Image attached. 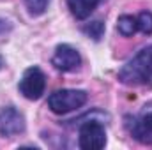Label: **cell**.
I'll return each instance as SVG.
<instances>
[{
  "label": "cell",
  "instance_id": "8",
  "mask_svg": "<svg viewBox=\"0 0 152 150\" xmlns=\"http://www.w3.org/2000/svg\"><path fill=\"white\" fill-rule=\"evenodd\" d=\"M101 0H67V7L78 20H87Z\"/></svg>",
  "mask_w": 152,
  "mask_h": 150
},
{
  "label": "cell",
  "instance_id": "14",
  "mask_svg": "<svg viewBox=\"0 0 152 150\" xmlns=\"http://www.w3.org/2000/svg\"><path fill=\"white\" fill-rule=\"evenodd\" d=\"M0 67H2V58H0Z\"/></svg>",
  "mask_w": 152,
  "mask_h": 150
},
{
  "label": "cell",
  "instance_id": "13",
  "mask_svg": "<svg viewBox=\"0 0 152 150\" xmlns=\"http://www.w3.org/2000/svg\"><path fill=\"white\" fill-rule=\"evenodd\" d=\"M9 30H11V23H9L7 20L0 18V36H4V34L9 32Z\"/></svg>",
  "mask_w": 152,
  "mask_h": 150
},
{
  "label": "cell",
  "instance_id": "2",
  "mask_svg": "<svg viewBox=\"0 0 152 150\" xmlns=\"http://www.w3.org/2000/svg\"><path fill=\"white\" fill-rule=\"evenodd\" d=\"M87 99H88V95L85 90L62 88V90H55L48 97V106L57 115H67L75 110H80L87 103Z\"/></svg>",
  "mask_w": 152,
  "mask_h": 150
},
{
  "label": "cell",
  "instance_id": "11",
  "mask_svg": "<svg viewBox=\"0 0 152 150\" xmlns=\"http://www.w3.org/2000/svg\"><path fill=\"white\" fill-rule=\"evenodd\" d=\"M138 21V30L142 34H147V36H152V12L151 11H143L138 14L136 18Z\"/></svg>",
  "mask_w": 152,
  "mask_h": 150
},
{
  "label": "cell",
  "instance_id": "5",
  "mask_svg": "<svg viewBox=\"0 0 152 150\" xmlns=\"http://www.w3.org/2000/svg\"><path fill=\"white\" fill-rule=\"evenodd\" d=\"M25 131V118L16 108L9 106L0 111V136L12 138Z\"/></svg>",
  "mask_w": 152,
  "mask_h": 150
},
{
  "label": "cell",
  "instance_id": "6",
  "mask_svg": "<svg viewBox=\"0 0 152 150\" xmlns=\"http://www.w3.org/2000/svg\"><path fill=\"white\" fill-rule=\"evenodd\" d=\"M51 64L58 71H62V73H71V71H75V69L80 67L81 57H80V53L76 51L73 46H69V44H58L57 50H55V53H53Z\"/></svg>",
  "mask_w": 152,
  "mask_h": 150
},
{
  "label": "cell",
  "instance_id": "12",
  "mask_svg": "<svg viewBox=\"0 0 152 150\" xmlns=\"http://www.w3.org/2000/svg\"><path fill=\"white\" fill-rule=\"evenodd\" d=\"M83 32L88 37H92L94 41H99V39L103 37V34H104V23L103 21H92V23H88V25L83 27Z\"/></svg>",
  "mask_w": 152,
  "mask_h": 150
},
{
  "label": "cell",
  "instance_id": "4",
  "mask_svg": "<svg viewBox=\"0 0 152 150\" xmlns=\"http://www.w3.org/2000/svg\"><path fill=\"white\" fill-rule=\"evenodd\" d=\"M46 88V76L39 67H28L20 79V92L28 101H37L42 97Z\"/></svg>",
  "mask_w": 152,
  "mask_h": 150
},
{
  "label": "cell",
  "instance_id": "1",
  "mask_svg": "<svg viewBox=\"0 0 152 150\" xmlns=\"http://www.w3.org/2000/svg\"><path fill=\"white\" fill-rule=\"evenodd\" d=\"M118 79L127 87L145 85L152 79V44L143 48L126 66L120 67Z\"/></svg>",
  "mask_w": 152,
  "mask_h": 150
},
{
  "label": "cell",
  "instance_id": "7",
  "mask_svg": "<svg viewBox=\"0 0 152 150\" xmlns=\"http://www.w3.org/2000/svg\"><path fill=\"white\" fill-rule=\"evenodd\" d=\"M129 134L143 143V145H152V113H143L142 117H134L133 122H127Z\"/></svg>",
  "mask_w": 152,
  "mask_h": 150
},
{
  "label": "cell",
  "instance_id": "9",
  "mask_svg": "<svg viewBox=\"0 0 152 150\" xmlns=\"http://www.w3.org/2000/svg\"><path fill=\"white\" fill-rule=\"evenodd\" d=\"M117 30L120 36L124 37H131L136 30H138V21L134 16H129V14H124L117 20Z\"/></svg>",
  "mask_w": 152,
  "mask_h": 150
},
{
  "label": "cell",
  "instance_id": "10",
  "mask_svg": "<svg viewBox=\"0 0 152 150\" xmlns=\"http://www.w3.org/2000/svg\"><path fill=\"white\" fill-rule=\"evenodd\" d=\"M23 2H25V7H27L30 16L44 14L48 9V4H50V0H23Z\"/></svg>",
  "mask_w": 152,
  "mask_h": 150
},
{
  "label": "cell",
  "instance_id": "3",
  "mask_svg": "<svg viewBox=\"0 0 152 150\" xmlns=\"http://www.w3.org/2000/svg\"><path fill=\"white\" fill-rule=\"evenodd\" d=\"M78 141L83 150H99L106 145V131L104 125L97 120L83 122L78 131Z\"/></svg>",
  "mask_w": 152,
  "mask_h": 150
}]
</instances>
